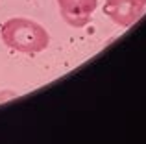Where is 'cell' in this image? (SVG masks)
I'll return each instance as SVG.
<instances>
[{"label":"cell","instance_id":"1","mask_svg":"<svg viewBox=\"0 0 146 144\" xmlns=\"http://www.w3.org/2000/svg\"><path fill=\"white\" fill-rule=\"evenodd\" d=\"M0 37L6 46L22 54H39L46 50V46L50 44V35L46 30L39 22L24 17L6 20L0 30Z\"/></svg>","mask_w":146,"mask_h":144},{"label":"cell","instance_id":"2","mask_svg":"<svg viewBox=\"0 0 146 144\" xmlns=\"http://www.w3.org/2000/svg\"><path fill=\"white\" fill-rule=\"evenodd\" d=\"M144 7L146 2H143V0H106L104 13L115 24L128 28L141 18Z\"/></svg>","mask_w":146,"mask_h":144},{"label":"cell","instance_id":"3","mask_svg":"<svg viewBox=\"0 0 146 144\" xmlns=\"http://www.w3.org/2000/svg\"><path fill=\"white\" fill-rule=\"evenodd\" d=\"M61 18L72 28H83L89 24L98 0H57Z\"/></svg>","mask_w":146,"mask_h":144}]
</instances>
